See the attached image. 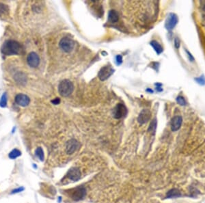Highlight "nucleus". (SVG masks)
<instances>
[{"mask_svg": "<svg viewBox=\"0 0 205 203\" xmlns=\"http://www.w3.org/2000/svg\"><path fill=\"white\" fill-rule=\"evenodd\" d=\"M5 9H7V7L3 4H0V12H4Z\"/></svg>", "mask_w": 205, "mask_h": 203, "instance_id": "nucleus-26", "label": "nucleus"}, {"mask_svg": "<svg viewBox=\"0 0 205 203\" xmlns=\"http://www.w3.org/2000/svg\"><path fill=\"white\" fill-rule=\"evenodd\" d=\"M113 72H114V70L111 66H105L103 67L100 70V71H99L98 75L99 78L101 81L106 80L107 79H108L113 73Z\"/></svg>", "mask_w": 205, "mask_h": 203, "instance_id": "nucleus-6", "label": "nucleus"}, {"mask_svg": "<svg viewBox=\"0 0 205 203\" xmlns=\"http://www.w3.org/2000/svg\"><path fill=\"white\" fill-rule=\"evenodd\" d=\"M60 48L64 51V52L69 53L72 51L73 49H74L75 42L72 39H70L68 37H64L61 39L59 43Z\"/></svg>", "mask_w": 205, "mask_h": 203, "instance_id": "nucleus-4", "label": "nucleus"}, {"mask_svg": "<svg viewBox=\"0 0 205 203\" xmlns=\"http://www.w3.org/2000/svg\"><path fill=\"white\" fill-rule=\"evenodd\" d=\"M176 101L178 104L182 105V106H184V105H186V101L185 100V99L181 96H178L177 98H176Z\"/></svg>", "mask_w": 205, "mask_h": 203, "instance_id": "nucleus-21", "label": "nucleus"}, {"mask_svg": "<svg viewBox=\"0 0 205 203\" xmlns=\"http://www.w3.org/2000/svg\"><path fill=\"white\" fill-rule=\"evenodd\" d=\"M203 9H204V11H205V4L204 5V7H203Z\"/></svg>", "mask_w": 205, "mask_h": 203, "instance_id": "nucleus-30", "label": "nucleus"}, {"mask_svg": "<svg viewBox=\"0 0 205 203\" xmlns=\"http://www.w3.org/2000/svg\"><path fill=\"white\" fill-rule=\"evenodd\" d=\"M74 90L73 83L68 80H64L60 83L58 86V91L62 97H66L72 94Z\"/></svg>", "mask_w": 205, "mask_h": 203, "instance_id": "nucleus-2", "label": "nucleus"}, {"mask_svg": "<svg viewBox=\"0 0 205 203\" xmlns=\"http://www.w3.org/2000/svg\"><path fill=\"white\" fill-rule=\"evenodd\" d=\"M178 23V17L175 14L170 13L168 15L166 21L165 27L168 30H172Z\"/></svg>", "mask_w": 205, "mask_h": 203, "instance_id": "nucleus-8", "label": "nucleus"}, {"mask_svg": "<svg viewBox=\"0 0 205 203\" xmlns=\"http://www.w3.org/2000/svg\"><path fill=\"white\" fill-rule=\"evenodd\" d=\"M174 44H175L176 48H178L180 47V41L178 38H175V40H174Z\"/></svg>", "mask_w": 205, "mask_h": 203, "instance_id": "nucleus-25", "label": "nucleus"}, {"mask_svg": "<svg viewBox=\"0 0 205 203\" xmlns=\"http://www.w3.org/2000/svg\"><path fill=\"white\" fill-rule=\"evenodd\" d=\"M23 190H24V188H23V187H19V188L15 189V190L12 191L11 194H17V193H19V192H23Z\"/></svg>", "mask_w": 205, "mask_h": 203, "instance_id": "nucleus-24", "label": "nucleus"}, {"mask_svg": "<svg viewBox=\"0 0 205 203\" xmlns=\"http://www.w3.org/2000/svg\"><path fill=\"white\" fill-rule=\"evenodd\" d=\"M147 92H151V93L153 92V91L151 90H150V89H147Z\"/></svg>", "mask_w": 205, "mask_h": 203, "instance_id": "nucleus-29", "label": "nucleus"}, {"mask_svg": "<svg viewBox=\"0 0 205 203\" xmlns=\"http://www.w3.org/2000/svg\"><path fill=\"white\" fill-rule=\"evenodd\" d=\"M182 123V118L180 116H174L173 118L172 119L171 121V128L172 131H176L180 129L181 127Z\"/></svg>", "mask_w": 205, "mask_h": 203, "instance_id": "nucleus-13", "label": "nucleus"}, {"mask_svg": "<svg viewBox=\"0 0 205 203\" xmlns=\"http://www.w3.org/2000/svg\"><path fill=\"white\" fill-rule=\"evenodd\" d=\"M119 16L118 13L116 11H110L108 15V19L109 21L111 23H115L118 21Z\"/></svg>", "mask_w": 205, "mask_h": 203, "instance_id": "nucleus-15", "label": "nucleus"}, {"mask_svg": "<svg viewBox=\"0 0 205 203\" xmlns=\"http://www.w3.org/2000/svg\"><path fill=\"white\" fill-rule=\"evenodd\" d=\"M7 105V94L6 93H4L1 97V99H0V107H6Z\"/></svg>", "mask_w": 205, "mask_h": 203, "instance_id": "nucleus-19", "label": "nucleus"}, {"mask_svg": "<svg viewBox=\"0 0 205 203\" xmlns=\"http://www.w3.org/2000/svg\"><path fill=\"white\" fill-rule=\"evenodd\" d=\"M51 102L55 105H58V103H60V99H54V101H52Z\"/></svg>", "mask_w": 205, "mask_h": 203, "instance_id": "nucleus-27", "label": "nucleus"}, {"mask_svg": "<svg viewBox=\"0 0 205 203\" xmlns=\"http://www.w3.org/2000/svg\"><path fill=\"white\" fill-rule=\"evenodd\" d=\"M156 128H157V121H156V119H154L153 121H152L151 125H150L149 131L151 132V133H155L156 131Z\"/></svg>", "mask_w": 205, "mask_h": 203, "instance_id": "nucleus-20", "label": "nucleus"}, {"mask_svg": "<svg viewBox=\"0 0 205 203\" xmlns=\"http://www.w3.org/2000/svg\"><path fill=\"white\" fill-rule=\"evenodd\" d=\"M116 62L117 65H120L123 62V57H122L121 55H118V56L116 57Z\"/></svg>", "mask_w": 205, "mask_h": 203, "instance_id": "nucleus-23", "label": "nucleus"}, {"mask_svg": "<svg viewBox=\"0 0 205 203\" xmlns=\"http://www.w3.org/2000/svg\"><path fill=\"white\" fill-rule=\"evenodd\" d=\"M27 61L28 64L32 68H36L40 63L39 56L35 52H31L27 56Z\"/></svg>", "mask_w": 205, "mask_h": 203, "instance_id": "nucleus-9", "label": "nucleus"}, {"mask_svg": "<svg viewBox=\"0 0 205 203\" xmlns=\"http://www.w3.org/2000/svg\"><path fill=\"white\" fill-rule=\"evenodd\" d=\"M36 156H38V157L39 158V159L40 161H43L44 159V152L43 150L42 149V148L38 147L37 149L36 150Z\"/></svg>", "mask_w": 205, "mask_h": 203, "instance_id": "nucleus-18", "label": "nucleus"}, {"mask_svg": "<svg viewBox=\"0 0 205 203\" xmlns=\"http://www.w3.org/2000/svg\"><path fill=\"white\" fill-rule=\"evenodd\" d=\"M80 147V144L76 140L71 139L67 142L66 144V151L67 154L71 155L75 152L77 151Z\"/></svg>", "mask_w": 205, "mask_h": 203, "instance_id": "nucleus-5", "label": "nucleus"}, {"mask_svg": "<svg viewBox=\"0 0 205 203\" xmlns=\"http://www.w3.org/2000/svg\"><path fill=\"white\" fill-rule=\"evenodd\" d=\"M81 172L78 168H73L71 169L68 170L67 173V177L70 180H73V181H77L81 178Z\"/></svg>", "mask_w": 205, "mask_h": 203, "instance_id": "nucleus-10", "label": "nucleus"}, {"mask_svg": "<svg viewBox=\"0 0 205 203\" xmlns=\"http://www.w3.org/2000/svg\"><path fill=\"white\" fill-rule=\"evenodd\" d=\"M180 196H181V193H180L179 190L176 188L172 189L167 193V198H178V197Z\"/></svg>", "mask_w": 205, "mask_h": 203, "instance_id": "nucleus-14", "label": "nucleus"}, {"mask_svg": "<svg viewBox=\"0 0 205 203\" xmlns=\"http://www.w3.org/2000/svg\"><path fill=\"white\" fill-rule=\"evenodd\" d=\"M196 81L199 84H201V85L205 84V78L203 76L200 77V78H196Z\"/></svg>", "mask_w": 205, "mask_h": 203, "instance_id": "nucleus-22", "label": "nucleus"}, {"mask_svg": "<svg viewBox=\"0 0 205 203\" xmlns=\"http://www.w3.org/2000/svg\"><path fill=\"white\" fill-rule=\"evenodd\" d=\"M1 51L6 56L19 54L21 51V46L19 42L15 40H7L4 43Z\"/></svg>", "mask_w": 205, "mask_h": 203, "instance_id": "nucleus-1", "label": "nucleus"}, {"mask_svg": "<svg viewBox=\"0 0 205 203\" xmlns=\"http://www.w3.org/2000/svg\"><path fill=\"white\" fill-rule=\"evenodd\" d=\"M151 111H150L149 109H143L140 112V113H139L137 121H138V123L139 124L143 125V124H145L149 121L150 118H151Z\"/></svg>", "mask_w": 205, "mask_h": 203, "instance_id": "nucleus-12", "label": "nucleus"}, {"mask_svg": "<svg viewBox=\"0 0 205 203\" xmlns=\"http://www.w3.org/2000/svg\"><path fill=\"white\" fill-rule=\"evenodd\" d=\"M15 102L17 103L18 105H20V106L25 107L29 105V103L30 102V99L27 95L19 94L16 96Z\"/></svg>", "mask_w": 205, "mask_h": 203, "instance_id": "nucleus-11", "label": "nucleus"}, {"mask_svg": "<svg viewBox=\"0 0 205 203\" xmlns=\"http://www.w3.org/2000/svg\"><path fill=\"white\" fill-rule=\"evenodd\" d=\"M67 192H68V194L71 197L73 200L78 201L82 199L84 197L86 196V191L84 187L82 186H78L75 188L71 189V190H68Z\"/></svg>", "mask_w": 205, "mask_h": 203, "instance_id": "nucleus-3", "label": "nucleus"}, {"mask_svg": "<svg viewBox=\"0 0 205 203\" xmlns=\"http://www.w3.org/2000/svg\"><path fill=\"white\" fill-rule=\"evenodd\" d=\"M21 155V153L19 150L18 149H13L11 153H9V157L11 158V159H15L16 158H17L18 157Z\"/></svg>", "mask_w": 205, "mask_h": 203, "instance_id": "nucleus-17", "label": "nucleus"}, {"mask_svg": "<svg viewBox=\"0 0 205 203\" xmlns=\"http://www.w3.org/2000/svg\"><path fill=\"white\" fill-rule=\"evenodd\" d=\"M186 52H187V54L189 55V57H190V60L192 61V62H193V61L194 60V58H193V56H192V54H190V52L188 51H186Z\"/></svg>", "mask_w": 205, "mask_h": 203, "instance_id": "nucleus-28", "label": "nucleus"}, {"mask_svg": "<svg viewBox=\"0 0 205 203\" xmlns=\"http://www.w3.org/2000/svg\"><path fill=\"white\" fill-rule=\"evenodd\" d=\"M151 45L153 47L157 54H161V53L163 52V47H162L161 45L159 42L155 41V40H153V41L151 42Z\"/></svg>", "mask_w": 205, "mask_h": 203, "instance_id": "nucleus-16", "label": "nucleus"}, {"mask_svg": "<svg viewBox=\"0 0 205 203\" xmlns=\"http://www.w3.org/2000/svg\"><path fill=\"white\" fill-rule=\"evenodd\" d=\"M127 113V109L123 104L119 103L113 109V117L116 119H120L125 116Z\"/></svg>", "mask_w": 205, "mask_h": 203, "instance_id": "nucleus-7", "label": "nucleus"}]
</instances>
